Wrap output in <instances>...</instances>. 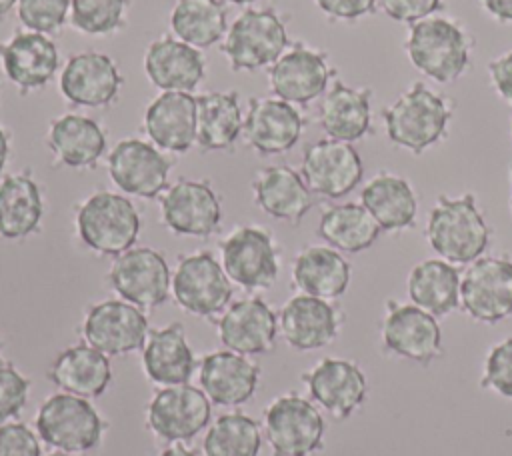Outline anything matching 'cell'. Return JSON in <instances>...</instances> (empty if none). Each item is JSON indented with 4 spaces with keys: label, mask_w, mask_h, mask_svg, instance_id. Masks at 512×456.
Listing matches in <instances>:
<instances>
[{
    "label": "cell",
    "mask_w": 512,
    "mask_h": 456,
    "mask_svg": "<svg viewBox=\"0 0 512 456\" xmlns=\"http://www.w3.org/2000/svg\"><path fill=\"white\" fill-rule=\"evenodd\" d=\"M426 240L450 264H470L480 258L488 248L490 228L476 206L474 194H440L428 214Z\"/></svg>",
    "instance_id": "1"
},
{
    "label": "cell",
    "mask_w": 512,
    "mask_h": 456,
    "mask_svg": "<svg viewBox=\"0 0 512 456\" xmlns=\"http://www.w3.org/2000/svg\"><path fill=\"white\" fill-rule=\"evenodd\" d=\"M382 118L396 146L422 154L446 136L452 108L442 94L424 82H414L382 112Z\"/></svg>",
    "instance_id": "2"
},
{
    "label": "cell",
    "mask_w": 512,
    "mask_h": 456,
    "mask_svg": "<svg viewBox=\"0 0 512 456\" xmlns=\"http://www.w3.org/2000/svg\"><path fill=\"white\" fill-rule=\"evenodd\" d=\"M466 30L450 18L428 16L410 26L406 54L424 76L444 84L458 80L470 64Z\"/></svg>",
    "instance_id": "3"
},
{
    "label": "cell",
    "mask_w": 512,
    "mask_h": 456,
    "mask_svg": "<svg viewBox=\"0 0 512 456\" xmlns=\"http://www.w3.org/2000/svg\"><path fill=\"white\" fill-rule=\"evenodd\" d=\"M140 226L136 206L116 192H94L76 210L80 240L104 256H118L130 250L140 234Z\"/></svg>",
    "instance_id": "4"
},
{
    "label": "cell",
    "mask_w": 512,
    "mask_h": 456,
    "mask_svg": "<svg viewBox=\"0 0 512 456\" xmlns=\"http://www.w3.org/2000/svg\"><path fill=\"white\" fill-rule=\"evenodd\" d=\"M288 50L282 16L272 8H248L228 28L222 54L234 72L270 68Z\"/></svg>",
    "instance_id": "5"
},
{
    "label": "cell",
    "mask_w": 512,
    "mask_h": 456,
    "mask_svg": "<svg viewBox=\"0 0 512 456\" xmlns=\"http://www.w3.org/2000/svg\"><path fill=\"white\" fill-rule=\"evenodd\" d=\"M38 436L64 452H86L94 448L104 432V420L88 398L68 392L52 394L36 414Z\"/></svg>",
    "instance_id": "6"
},
{
    "label": "cell",
    "mask_w": 512,
    "mask_h": 456,
    "mask_svg": "<svg viewBox=\"0 0 512 456\" xmlns=\"http://www.w3.org/2000/svg\"><path fill=\"white\" fill-rule=\"evenodd\" d=\"M460 306L482 324H496L512 316V260L480 256L460 280Z\"/></svg>",
    "instance_id": "7"
},
{
    "label": "cell",
    "mask_w": 512,
    "mask_h": 456,
    "mask_svg": "<svg viewBox=\"0 0 512 456\" xmlns=\"http://www.w3.org/2000/svg\"><path fill=\"white\" fill-rule=\"evenodd\" d=\"M266 438L276 456H310L322 448L324 418L318 408L288 392L278 396L264 414Z\"/></svg>",
    "instance_id": "8"
},
{
    "label": "cell",
    "mask_w": 512,
    "mask_h": 456,
    "mask_svg": "<svg viewBox=\"0 0 512 456\" xmlns=\"http://www.w3.org/2000/svg\"><path fill=\"white\" fill-rule=\"evenodd\" d=\"M172 296L194 316H214L228 306L232 280L212 252H194L178 260L172 274Z\"/></svg>",
    "instance_id": "9"
},
{
    "label": "cell",
    "mask_w": 512,
    "mask_h": 456,
    "mask_svg": "<svg viewBox=\"0 0 512 456\" xmlns=\"http://www.w3.org/2000/svg\"><path fill=\"white\" fill-rule=\"evenodd\" d=\"M112 290L138 308H156L172 292V272L154 248H130L118 254L108 270Z\"/></svg>",
    "instance_id": "10"
},
{
    "label": "cell",
    "mask_w": 512,
    "mask_h": 456,
    "mask_svg": "<svg viewBox=\"0 0 512 456\" xmlns=\"http://www.w3.org/2000/svg\"><path fill=\"white\" fill-rule=\"evenodd\" d=\"M220 252L224 272L242 288H270L278 278V248L270 232L260 226L236 228L222 240Z\"/></svg>",
    "instance_id": "11"
},
{
    "label": "cell",
    "mask_w": 512,
    "mask_h": 456,
    "mask_svg": "<svg viewBox=\"0 0 512 456\" xmlns=\"http://www.w3.org/2000/svg\"><path fill=\"white\" fill-rule=\"evenodd\" d=\"M300 174L312 194L342 198L360 184L364 166L352 142L320 138L306 146Z\"/></svg>",
    "instance_id": "12"
},
{
    "label": "cell",
    "mask_w": 512,
    "mask_h": 456,
    "mask_svg": "<svg viewBox=\"0 0 512 456\" xmlns=\"http://www.w3.org/2000/svg\"><path fill=\"white\" fill-rule=\"evenodd\" d=\"M380 334L388 352L418 364H430L444 352L436 316L416 304L388 300Z\"/></svg>",
    "instance_id": "13"
},
{
    "label": "cell",
    "mask_w": 512,
    "mask_h": 456,
    "mask_svg": "<svg viewBox=\"0 0 512 456\" xmlns=\"http://www.w3.org/2000/svg\"><path fill=\"white\" fill-rule=\"evenodd\" d=\"M148 332L144 312L126 300L98 302L90 306L82 322L86 344L106 356H122L142 348Z\"/></svg>",
    "instance_id": "14"
},
{
    "label": "cell",
    "mask_w": 512,
    "mask_h": 456,
    "mask_svg": "<svg viewBox=\"0 0 512 456\" xmlns=\"http://www.w3.org/2000/svg\"><path fill=\"white\" fill-rule=\"evenodd\" d=\"M172 162L158 146L140 138L120 140L108 154V174L126 194L156 198L168 188Z\"/></svg>",
    "instance_id": "15"
},
{
    "label": "cell",
    "mask_w": 512,
    "mask_h": 456,
    "mask_svg": "<svg viewBox=\"0 0 512 456\" xmlns=\"http://www.w3.org/2000/svg\"><path fill=\"white\" fill-rule=\"evenodd\" d=\"M334 70L328 56L304 42H294L268 70V84L276 98L308 104L328 90Z\"/></svg>",
    "instance_id": "16"
},
{
    "label": "cell",
    "mask_w": 512,
    "mask_h": 456,
    "mask_svg": "<svg viewBox=\"0 0 512 456\" xmlns=\"http://www.w3.org/2000/svg\"><path fill=\"white\" fill-rule=\"evenodd\" d=\"M146 422L162 440H190L210 422V400L188 382L166 386L150 400Z\"/></svg>",
    "instance_id": "17"
},
{
    "label": "cell",
    "mask_w": 512,
    "mask_h": 456,
    "mask_svg": "<svg viewBox=\"0 0 512 456\" xmlns=\"http://www.w3.org/2000/svg\"><path fill=\"white\" fill-rule=\"evenodd\" d=\"M162 222L180 236L206 238L220 228V198L208 180H178L160 198Z\"/></svg>",
    "instance_id": "18"
},
{
    "label": "cell",
    "mask_w": 512,
    "mask_h": 456,
    "mask_svg": "<svg viewBox=\"0 0 512 456\" xmlns=\"http://www.w3.org/2000/svg\"><path fill=\"white\" fill-rule=\"evenodd\" d=\"M314 402L332 418H350L368 396V380L358 364L344 358H322L302 374Z\"/></svg>",
    "instance_id": "19"
},
{
    "label": "cell",
    "mask_w": 512,
    "mask_h": 456,
    "mask_svg": "<svg viewBox=\"0 0 512 456\" xmlns=\"http://www.w3.org/2000/svg\"><path fill=\"white\" fill-rule=\"evenodd\" d=\"M304 130L300 110L276 96L250 98L242 136L260 154H284L296 146Z\"/></svg>",
    "instance_id": "20"
},
{
    "label": "cell",
    "mask_w": 512,
    "mask_h": 456,
    "mask_svg": "<svg viewBox=\"0 0 512 456\" xmlns=\"http://www.w3.org/2000/svg\"><path fill=\"white\" fill-rule=\"evenodd\" d=\"M0 62L6 78L26 94L54 78L60 66V52L50 36L20 30L10 40L0 42Z\"/></svg>",
    "instance_id": "21"
},
{
    "label": "cell",
    "mask_w": 512,
    "mask_h": 456,
    "mask_svg": "<svg viewBox=\"0 0 512 456\" xmlns=\"http://www.w3.org/2000/svg\"><path fill=\"white\" fill-rule=\"evenodd\" d=\"M122 88L116 62L102 52H80L68 58L60 74V92L74 106L112 104Z\"/></svg>",
    "instance_id": "22"
},
{
    "label": "cell",
    "mask_w": 512,
    "mask_h": 456,
    "mask_svg": "<svg viewBox=\"0 0 512 456\" xmlns=\"http://www.w3.org/2000/svg\"><path fill=\"white\" fill-rule=\"evenodd\" d=\"M276 334L278 318L258 296L232 302L218 320L220 342L238 354H264L272 350Z\"/></svg>",
    "instance_id": "23"
},
{
    "label": "cell",
    "mask_w": 512,
    "mask_h": 456,
    "mask_svg": "<svg viewBox=\"0 0 512 456\" xmlns=\"http://www.w3.org/2000/svg\"><path fill=\"white\" fill-rule=\"evenodd\" d=\"M144 72L162 92H192L206 74V62L200 48L162 36L148 44Z\"/></svg>",
    "instance_id": "24"
},
{
    "label": "cell",
    "mask_w": 512,
    "mask_h": 456,
    "mask_svg": "<svg viewBox=\"0 0 512 456\" xmlns=\"http://www.w3.org/2000/svg\"><path fill=\"white\" fill-rule=\"evenodd\" d=\"M278 324L288 346L308 352L328 346L338 336L340 314L330 300L298 294L282 306Z\"/></svg>",
    "instance_id": "25"
},
{
    "label": "cell",
    "mask_w": 512,
    "mask_h": 456,
    "mask_svg": "<svg viewBox=\"0 0 512 456\" xmlns=\"http://www.w3.org/2000/svg\"><path fill=\"white\" fill-rule=\"evenodd\" d=\"M144 130L154 146L166 152H186L196 144V96L162 92L144 112Z\"/></svg>",
    "instance_id": "26"
},
{
    "label": "cell",
    "mask_w": 512,
    "mask_h": 456,
    "mask_svg": "<svg viewBox=\"0 0 512 456\" xmlns=\"http://www.w3.org/2000/svg\"><path fill=\"white\" fill-rule=\"evenodd\" d=\"M252 194L262 212L290 224H298L314 204L302 174L286 164L258 170L252 180Z\"/></svg>",
    "instance_id": "27"
},
{
    "label": "cell",
    "mask_w": 512,
    "mask_h": 456,
    "mask_svg": "<svg viewBox=\"0 0 512 456\" xmlns=\"http://www.w3.org/2000/svg\"><path fill=\"white\" fill-rule=\"evenodd\" d=\"M260 368L232 350L206 354L200 364V386L210 402L240 406L254 396Z\"/></svg>",
    "instance_id": "28"
},
{
    "label": "cell",
    "mask_w": 512,
    "mask_h": 456,
    "mask_svg": "<svg viewBox=\"0 0 512 456\" xmlns=\"http://www.w3.org/2000/svg\"><path fill=\"white\" fill-rule=\"evenodd\" d=\"M46 142L58 164L68 168H94L108 140L94 118L72 112L50 122Z\"/></svg>",
    "instance_id": "29"
},
{
    "label": "cell",
    "mask_w": 512,
    "mask_h": 456,
    "mask_svg": "<svg viewBox=\"0 0 512 456\" xmlns=\"http://www.w3.org/2000/svg\"><path fill=\"white\" fill-rule=\"evenodd\" d=\"M372 90L352 88L334 80L322 94L318 120L328 138L354 142L360 140L372 124Z\"/></svg>",
    "instance_id": "30"
},
{
    "label": "cell",
    "mask_w": 512,
    "mask_h": 456,
    "mask_svg": "<svg viewBox=\"0 0 512 456\" xmlns=\"http://www.w3.org/2000/svg\"><path fill=\"white\" fill-rule=\"evenodd\" d=\"M194 354L180 322L150 330L142 346V366L152 382L186 384L194 372Z\"/></svg>",
    "instance_id": "31"
},
{
    "label": "cell",
    "mask_w": 512,
    "mask_h": 456,
    "mask_svg": "<svg viewBox=\"0 0 512 456\" xmlns=\"http://www.w3.org/2000/svg\"><path fill=\"white\" fill-rule=\"evenodd\" d=\"M292 282L302 294L336 300L350 284V264L332 246H306L294 258Z\"/></svg>",
    "instance_id": "32"
},
{
    "label": "cell",
    "mask_w": 512,
    "mask_h": 456,
    "mask_svg": "<svg viewBox=\"0 0 512 456\" xmlns=\"http://www.w3.org/2000/svg\"><path fill=\"white\" fill-rule=\"evenodd\" d=\"M360 200L384 232L410 228L416 220V192L406 178L388 170H380L368 180L362 188Z\"/></svg>",
    "instance_id": "33"
},
{
    "label": "cell",
    "mask_w": 512,
    "mask_h": 456,
    "mask_svg": "<svg viewBox=\"0 0 512 456\" xmlns=\"http://www.w3.org/2000/svg\"><path fill=\"white\" fill-rule=\"evenodd\" d=\"M48 378L64 392L90 400L108 388L112 368L106 354L90 344H78L56 356L48 370Z\"/></svg>",
    "instance_id": "34"
},
{
    "label": "cell",
    "mask_w": 512,
    "mask_h": 456,
    "mask_svg": "<svg viewBox=\"0 0 512 456\" xmlns=\"http://www.w3.org/2000/svg\"><path fill=\"white\" fill-rule=\"evenodd\" d=\"M244 116L238 92H204L196 96V144L206 150H230L242 134Z\"/></svg>",
    "instance_id": "35"
},
{
    "label": "cell",
    "mask_w": 512,
    "mask_h": 456,
    "mask_svg": "<svg viewBox=\"0 0 512 456\" xmlns=\"http://www.w3.org/2000/svg\"><path fill=\"white\" fill-rule=\"evenodd\" d=\"M44 200L28 172L10 174L0 182V238L20 240L40 228Z\"/></svg>",
    "instance_id": "36"
},
{
    "label": "cell",
    "mask_w": 512,
    "mask_h": 456,
    "mask_svg": "<svg viewBox=\"0 0 512 456\" xmlns=\"http://www.w3.org/2000/svg\"><path fill=\"white\" fill-rule=\"evenodd\" d=\"M460 272L442 258L418 262L408 274V296L412 304L440 318L460 306Z\"/></svg>",
    "instance_id": "37"
},
{
    "label": "cell",
    "mask_w": 512,
    "mask_h": 456,
    "mask_svg": "<svg viewBox=\"0 0 512 456\" xmlns=\"http://www.w3.org/2000/svg\"><path fill=\"white\" fill-rule=\"evenodd\" d=\"M378 234L380 226L362 202L328 206L318 222V236L338 252L356 254L368 250Z\"/></svg>",
    "instance_id": "38"
},
{
    "label": "cell",
    "mask_w": 512,
    "mask_h": 456,
    "mask_svg": "<svg viewBox=\"0 0 512 456\" xmlns=\"http://www.w3.org/2000/svg\"><path fill=\"white\" fill-rule=\"evenodd\" d=\"M174 36L194 48H210L228 32L222 0H176L170 12Z\"/></svg>",
    "instance_id": "39"
},
{
    "label": "cell",
    "mask_w": 512,
    "mask_h": 456,
    "mask_svg": "<svg viewBox=\"0 0 512 456\" xmlns=\"http://www.w3.org/2000/svg\"><path fill=\"white\" fill-rule=\"evenodd\" d=\"M262 438L254 418L232 412L222 414L210 426L204 438L206 456H258Z\"/></svg>",
    "instance_id": "40"
},
{
    "label": "cell",
    "mask_w": 512,
    "mask_h": 456,
    "mask_svg": "<svg viewBox=\"0 0 512 456\" xmlns=\"http://www.w3.org/2000/svg\"><path fill=\"white\" fill-rule=\"evenodd\" d=\"M128 0H70V20L88 36H102L124 24Z\"/></svg>",
    "instance_id": "41"
},
{
    "label": "cell",
    "mask_w": 512,
    "mask_h": 456,
    "mask_svg": "<svg viewBox=\"0 0 512 456\" xmlns=\"http://www.w3.org/2000/svg\"><path fill=\"white\" fill-rule=\"evenodd\" d=\"M16 6L24 28L46 36L58 32L70 14V0H18Z\"/></svg>",
    "instance_id": "42"
},
{
    "label": "cell",
    "mask_w": 512,
    "mask_h": 456,
    "mask_svg": "<svg viewBox=\"0 0 512 456\" xmlns=\"http://www.w3.org/2000/svg\"><path fill=\"white\" fill-rule=\"evenodd\" d=\"M480 386L512 400V338H506L490 348L484 360Z\"/></svg>",
    "instance_id": "43"
},
{
    "label": "cell",
    "mask_w": 512,
    "mask_h": 456,
    "mask_svg": "<svg viewBox=\"0 0 512 456\" xmlns=\"http://www.w3.org/2000/svg\"><path fill=\"white\" fill-rule=\"evenodd\" d=\"M30 380L12 364H0V422L14 418L28 402Z\"/></svg>",
    "instance_id": "44"
},
{
    "label": "cell",
    "mask_w": 512,
    "mask_h": 456,
    "mask_svg": "<svg viewBox=\"0 0 512 456\" xmlns=\"http://www.w3.org/2000/svg\"><path fill=\"white\" fill-rule=\"evenodd\" d=\"M0 456H40L36 434L20 422L0 424Z\"/></svg>",
    "instance_id": "45"
},
{
    "label": "cell",
    "mask_w": 512,
    "mask_h": 456,
    "mask_svg": "<svg viewBox=\"0 0 512 456\" xmlns=\"http://www.w3.org/2000/svg\"><path fill=\"white\" fill-rule=\"evenodd\" d=\"M382 10L398 22H418L442 8V0H380Z\"/></svg>",
    "instance_id": "46"
},
{
    "label": "cell",
    "mask_w": 512,
    "mask_h": 456,
    "mask_svg": "<svg viewBox=\"0 0 512 456\" xmlns=\"http://www.w3.org/2000/svg\"><path fill=\"white\" fill-rule=\"evenodd\" d=\"M316 6L334 20H356L376 10L378 0H314Z\"/></svg>",
    "instance_id": "47"
},
{
    "label": "cell",
    "mask_w": 512,
    "mask_h": 456,
    "mask_svg": "<svg viewBox=\"0 0 512 456\" xmlns=\"http://www.w3.org/2000/svg\"><path fill=\"white\" fill-rule=\"evenodd\" d=\"M488 74L492 80V86L496 88V92L512 102V50L504 52L502 56H498L496 60H492L488 64Z\"/></svg>",
    "instance_id": "48"
},
{
    "label": "cell",
    "mask_w": 512,
    "mask_h": 456,
    "mask_svg": "<svg viewBox=\"0 0 512 456\" xmlns=\"http://www.w3.org/2000/svg\"><path fill=\"white\" fill-rule=\"evenodd\" d=\"M486 12L500 22H512V0H482Z\"/></svg>",
    "instance_id": "49"
},
{
    "label": "cell",
    "mask_w": 512,
    "mask_h": 456,
    "mask_svg": "<svg viewBox=\"0 0 512 456\" xmlns=\"http://www.w3.org/2000/svg\"><path fill=\"white\" fill-rule=\"evenodd\" d=\"M8 156H10V136L8 132L0 126V172L4 170L6 162H8Z\"/></svg>",
    "instance_id": "50"
},
{
    "label": "cell",
    "mask_w": 512,
    "mask_h": 456,
    "mask_svg": "<svg viewBox=\"0 0 512 456\" xmlns=\"http://www.w3.org/2000/svg\"><path fill=\"white\" fill-rule=\"evenodd\" d=\"M160 456H196V454L184 446H170V448L162 450Z\"/></svg>",
    "instance_id": "51"
},
{
    "label": "cell",
    "mask_w": 512,
    "mask_h": 456,
    "mask_svg": "<svg viewBox=\"0 0 512 456\" xmlns=\"http://www.w3.org/2000/svg\"><path fill=\"white\" fill-rule=\"evenodd\" d=\"M16 4L18 0H0V18H4Z\"/></svg>",
    "instance_id": "52"
},
{
    "label": "cell",
    "mask_w": 512,
    "mask_h": 456,
    "mask_svg": "<svg viewBox=\"0 0 512 456\" xmlns=\"http://www.w3.org/2000/svg\"><path fill=\"white\" fill-rule=\"evenodd\" d=\"M222 2H230V4H252L256 0H222Z\"/></svg>",
    "instance_id": "53"
},
{
    "label": "cell",
    "mask_w": 512,
    "mask_h": 456,
    "mask_svg": "<svg viewBox=\"0 0 512 456\" xmlns=\"http://www.w3.org/2000/svg\"><path fill=\"white\" fill-rule=\"evenodd\" d=\"M48 456H70V454L64 452V450H60V452H52V454H48Z\"/></svg>",
    "instance_id": "54"
},
{
    "label": "cell",
    "mask_w": 512,
    "mask_h": 456,
    "mask_svg": "<svg viewBox=\"0 0 512 456\" xmlns=\"http://www.w3.org/2000/svg\"><path fill=\"white\" fill-rule=\"evenodd\" d=\"M510 174H512V166H510Z\"/></svg>",
    "instance_id": "55"
},
{
    "label": "cell",
    "mask_w": 512,
    "mask_h": 456,
    "mask_svg": "<svg viewBox=\"0 0 512 456\" xmlns=\"http://www.w3.org/2000/svg\"><path fill=\"white\" fill-rule=\"evenodd\" d=\"M0 364H2V360H0Z\"/></svg>",
    "instance_id": "56"
}]
</instances>
